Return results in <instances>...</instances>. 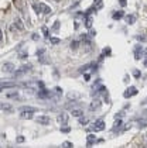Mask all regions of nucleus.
I'll use <instances>...</instances> for the list:
<instances>
[{"instance_id": "f257e3e1", "label": "nucleus", "mask_w": 147, "mask_h": 148, "mask_svg": "<svg viewBox=\"0 0 147 148\" xmlns=\"http://www.w3.org/2000/svg\"><path fill=\"white\" fill-rule=\"evenodd\" d=\"M10 30H12V33H20V31H24V23H23L20 18H17L16 21H13V24L10 26Z\"/></svg>"}, {"instance_id": "f03ea898", "label": "nucleus", "mask_w": 147, "mask_h": 148, "mask_svg": "<svg viewBox=\"0 0 147 148\" xmlns=\"http://www.w3.org/2000/svg\"><path fill=\"white\" fill-rule=\"evenodd\" d=\"M105 128V121H103V119H98V120L95 121V123H92V127H91V130L92 131H102Z\"/></svg>"}, {"instance_id": "7ed1b4c3", "label": "nucleus", "mask_w": 147, "mask_h": 148, "mask_svg": "<svg viewBox=\"0 0 147 148\" xmlns=\"http://www.w3.org/2000/svg\"><path fill=\"white\" fill-rule=\"evenodd\" d=\"M36 123H38L41 126H48V124L51 123V119H50V116L42 114V116H37V117H36Z\"/></svg>"}, {"instance_id": "20e7f679", "label": "nucleus", "mask_w": 147, "mask_h": 148, "mask_svg": "<svg viewBox=\"0 0 147 148\" xmlns=\"http://www.w3.org/2000/svg\"><path fill=\"white\" fill-rule=\"evenodd\" d=\"M1 71H3L4 73H13L14 71H16V67H14V64H12V62H6V64L1 67Z\"/></svg>"}, {"instance_id": "39448f33", "label": "nucleus", "mask_w": 147, "mask_h": 148, "mask_svg": "<svg viewBox=\"0 0 147 148\" xmlns=\"http://www.w3.org/2000/svg\"><path fill=\"white\" fill-rule=\"evenodd\" d=\"M134 94H137V89H136L134 86H130V88H127V89L124 90L123 96H124L126 99H130V97H133Z\"/></svg>"}, {"instance_id": "423d86ee", "label": "nucleus", "mask_w": 147, "mask_h": 148, "mask_svg": "<svg viewBox=\"0 0 147 148\" xmlns=\"http://www.w3.org/2000/svg\"><path fill=\"white\" fill-rule=\"evenodd\" d=\"M31 65L30 64H27V65H24L23 68H20L18 71H14L13 72V75L14 76H20V75H23V73H26V72H28V71H31Z\"/></svg>"}, {"instance_id": "0eeeda50", "label": "nucleus", "mask_w": 147, "mask_h": 148, "mask_svg": "<svg viewBox=\"0 0 147 148\" xmlns=\"http://www.w3.org/2000/svg\"><path fill=\"white\" fill-rule=\"evenodd\" d=\"M16 86H17V85H16L14 82H1V83H0V93H1L4 89H13Z\"/></svg>"}, {"instance_id": "6e6552de", "label": "nucleus", "mask_w": 147, "mask_h": 148, "mask_svg": "<svg viewBox=\"0 0 147 148\" xmlns=\"http://www.w3.org/2000/svg\"><path fill=\"white\" fill-rule=\"evenodd\" d=\"M142 56H143V47L139 44V45H136V48H134V58L139 61V59H142Z\"/></svg>"}, {"instance_id": "1a4fd4ad", "label": "nucleus", "mask_w": 147, "mask_h": 148, "mask_svg": "<svg viewBox=\"0 0 147 148\" xmlns=\"http://www.w3.org/2000/svg\"><path fill=\"white\" fill-rule=\"evenodd\" d=\"M0 110H1V111H6V113H12V111H14L13 106H12L10 103H0Z\"/></svg>"}, {"instance_id": "9d476101", "label": "nucleus", "mask_w": 147, "mask_h": 148, "mask_svg": "<svg viewBox=\"0 0 147 148\" xmlns=\"http://www.w3.org/2000/svg\"><path fill=\"white\" fill-rule=\"evenodd\" d=\"M57 121H58L59 124H62V126L68 124V114L67 113H61V114L57 117Z\"/></svg>"}, {"instance_id": "9b49d317", "label": "nucleus", "mask_w": 147, "mask_h": 148, "mask_svg": "<svg viewBox=\"0 0 147 148\" xmlns=\"http://www.w3.org/2000/svg\"><path fill=\"white\" fill-rule=\"evenodd\" d=\"M71 116L79 119V117L83 116V110H82V109H72V110H71Z\"/></svg>"}, {"instance_id": "f8f14e48", "label": "nucleus", "mask_w": 147, "mask_h": 148, "mask_svg": "<svg viewBox=\"0 0 147 148\" xmlns=\"http://www.w3.org/2000/svg\"><path fill=\"white\" fill-rule=\"evenodd\" d=\"M20 111H28V113H36L38 111L37 107H33V106H21L20 107Z\"/></svg>"}, {"instance_id": "ddd939ff", "label": "nucleus", "mask_w": 147, "mask_h": 148, "mask_svg": "<svg viewBox=\"0 0 147 148\" xmlns=\"http://www.w3.org/2000/svg\"><path fill=\"white\" fill-rule=\"evenodd\" d=\"M40 9H41V13H44V14L51 13V7L47 6V4H44V3H40Z\"/></svg>"}, {"instance_id": "4468645a", "label": "nucleus", "mask_w": 147, "mask_h": 148, "mask_svg": "<svg viewBox=\"0 0 147 148\" xmlns=\"http://www.w3.org/2000/svg\"><path fill=\"white\" fill-rule=\"evenodd\" d=\"M79 97H81L79 93H75V92H71V93H68V99H69V102H77Z\"/></svg>"}, {"instance_id": "2eb2a0df", "label": "nucleus", "mask_w": 147, "mask_h": 148, "mask_svg": "<svg viewBox=\"0 0 147 148\" xmlns=\"http://www.w3.org/2000/svg\"><path fill=\"white\" fill-rule=\"evenodd\" d=\"M89 107H91V110H92V111L98 110V109L101 107V102H99V100H94V102L91 103V106H89Z\"/></svg>"}, {"instance_id": "dca6fc26", "label": "nucleus", "mask_w": 147, "mask_h": 148, "mask_svg": "<svg viewBox=\"0 0 147 148\" xmlns=\"http://www.w3.org/2000/svg\"><path fill=\"white\" fill-rule=\"evenodd\" d=\"M20 116H21V119H26V120H28V119H33L34 113H28V111H21V113H20Z\"/></svg>"}, {"instance_id": "f3484780", "label": "nucleus", "mask_w": 147, "mask_h": 148, "mask_svg": "<svg viewBox=\"0 0 147 148\" xmlns=\"http://www.w3.org/2000/svg\"><path fill=\"white\" fill-rule=\"evenodd\" d=\"M95 143V135L94 134H89L88 135V143H86V147H92Z\"/></svg>"}, {"instance_id": "a211bd4d", "label": "nucleus", "mask_w": 147, "mask_h": 148, "mask_svg": "<svg viewBox=\"0 0 147 148\" xmlns=\"http://www.w3.org/2000/svg\"><path fill=\"white\" fill-rule=\"evenodd\" d=\"M126 21H127V24H130V26H132L134 21H136V16H134V14H129V16L126 17Z\"/></svg>"}, {"instance_id": "6ab92c4d", "label": "nucleus", "mask_w": 147, "mask_h": 148, "mask_svg": "<svg viewBox=\"0 0 147 148\" xmlns=\"http://www.w3.org/2000/svg\"><path fill=\"white\" fill-rule=\"evenodd\" d=\"M7 97H9V99H16V100H18V99H20V96H18L17 92H10V93L7 94Z\"/></svg>"}, {"instance_id": "aec40b11", "label": "nucleus", "mask_w": 147, "mask_h": 148, "mask_svg": "<svg viewBox=\"0 0 147 148\" xmlns=\"http://www.w3.org/2000/svg\"><path fill=\"white\" fill-rule=\"evenodd\" d=\"M79 124L81 126H88L89 124V119H86V117H79Z\"/></svg>"}, {"instance_id": "412c9836", "label": "nucleus", "mask_w": 147, "mask_h": 148, "mask_svg": "<svg viewBox=\"0 0 147 148\" xmlns=\"http://www.w3.org/2000/svg\"><path fill=\"white\" fill-rule=\"evenodd\" d=\"M122 124H123V120H116V123L113 124V128H112V130H113V131H118V128L120 127Z\"/></svg>"}, {"instance_id": "4be33fe9", "label": "nucleus", "mask_w": 147, "mask_h": 148, "mask_svg": "<svg viewBox=\"0 0 147 148\" xmlns=\"http://www.w3.org/2000/svg\"><path fill=\"white\" fill-rule=\"evenodd\" d=\"M33 10L36 12L37 14L41 13V9H40V3H33Z\"/></svg>"}, {"instance_id": "5701e85b", "label": "nucleus", "mask_w": 147, "mask_h": 148, "mask_svg": "<svg viewBox=\"0 0 147 148\" xmlns=\"http://www.w3.org/2000/svg\"><path fill=\"white\" fill-rule=\"evenodd\" d=\"M48 96H50V92L47 89H42L40 93H38V97H48Z\"/></svg>"}, {"instance_id": "b1692460", "label": "nucleus", "mask_w": 147, "mask_h": 148, "mask_svg": "<svg viewBox=\"0 0 147 148\" xmlns=\"http://www.w3.org/2000/svg\"><path fill=\"white\" fill-rule=\"evenodd\" d=\"M123 14L124 13H123L122 10L120 12H116V13H113V18H115V20H120L122 17H123Z\"/></svg>"}, {"instance_id": "393cba45", "label": "nucleus", "mask_w": 147, "mask_h": 148, "mask_svg": "<svg viewBox=\"0 0 147 148\" xmlns=\"http://www.w3.org/2000/svg\"><path fill=\"white\" fill-rule=\"evenodd\" d=\"M50 42L53 44V45H57V44H59L61 40L58 38V37H50Z\"/></svg>"}, {"instance_id": "a878e982", "label": "nucleus", "mask_w": 147, "mask_h": 148, "mask_svg": "<svg viewBox=\"0 0 147 148\" xmlns=\"http://www.w3.org/2000/svg\"><path fill=\"white\" fill-rule=\"evenodd\" d=\"M81 41H83V42H85L86 45H89V44H91V40H89V37H88V35H85V34H83V35H81Z\"/></svg>"}, {"instance_id": "bb28decb", "label": "nucleus", "mask_w": 147, "mask_h": 148, "mask_svg": "<svg viewBox=\"0 0 147 148\" xmlns=\"http://www.w3.org/2000/svg\"><path fill=\"white\" fill-rule=\"evenodd\" d=\"M42 35H44L45 38H50V30L47 27H42Z\"/></svg>"}, {"instance_id": "cd10ccee", "label": "nucleus", "mask_w": 147, "mask_h": 148, "mask_svg": "<svg viewBox=\"0 0 147 148\" xmlns=\"http://www.w3.org/2000/svg\"><path fill=\"white\" fill-rule=\"evenodd\" d=\"M61 147H64V148H68V147H69V148H71V147H74V144H72L71 141H64Z\"/></svg>"}, {"instance_id": "c85d7f7f", "label": "nucleus", "mask_w": 147, "mask_h": 148, "mask_svg": "<svg viewBox=\"0 0 147 148\" xmlns=\"http://www.w3.org/2000/svg\"><path fill=\"white\" fill-rule=\"evenodd\" d=\"M78 47H79V42H78V41H72V42H71V48H72V50H77Z\"/></svg>"}, {"instance_id": "c756f323", "label": "nucleus", "mask_w": 147, "mask_h": 148, "mask_svg": "<svg viewBox=\"0 0 147 148\" xmlns=\"http://www.w3.org/2000/svg\"><path fill=\"white\" fill-rule=\"evenodd\" d=\"M133 75H134V78L137 79V78H140V76H142V72H140V71H137V69H134V71H133Z\"/></svg>"}, {"instance_id": "7c9ffc66", "label": "nucleus", "mask_w": 147, "mask_h": 148, "mask_svg": "<svg viewBox=\"0 0 147 148\" xmlns=\"http://www.w3.org/2000/svg\"><path fill=\"white\" fill-rule=\"evenodd\" d=\"M136 40H139V41H147V37H144V35H136Z\"/></svg>"}, {"instance_id": "2f4dec72", "label": "nucleus", "mask_w": 147, "mask_h": 148, "mask_svg": "<svg viewBox=\"0 0 147 148\" xmlns=\"http://www.w3.org/2000/svg\"><path fill=\"white\" fill-rule=\"evenodd\" d=\"M18 58H20V59H26V58H27V51H24V52H21V54L18 55Z\"/></svg>"}, {"instance_id": "473e14b6", "label": "nucleus", "mask_w": 147, "mask_h": 148, "mask_svg": "<svg viewBox=\"0 0 147 148\" xmlns=\"http://www.w3.org/2000/svg\"><path fill=\"white\" fill-rule=\"evenodd\" d=\"M61 131H62V133H69V131H71V127H62Z\"/></svg>"}, {"instance_id": "72a5a7b5", "label": "nucleus", "mask_w": 147, "mask_h": 148, "mask_svg": "<svg viewBox=\"0 0 147 148\" xmlns=\"http://www.w3.org/2000/svg\"><path fill=\"white\" fill-rule=\"evenodd\" d=\"M55 93H58V94H62V89H61L59 86H57V88H55Z\"/></svg>"}, {"instance_id": "f704fd0d", "label": "nucleus", "mask_w": 147, "mask_h": 148, "mask_svg": "<svg viewBox=\"0 0 147 148\" xmlns=\"http://www.w3.org/2000/svg\"><path fill=\"white\" fill-rule=\"evenodd\" d=\"M129 81H130V76H129V75H124V78H123V82H124V83H129Z\"/></svg>"}, {"instance_id": "c9c22d12", "label": "nucleus", "mask_w": 147, "mask_h": 148, "mask_svg": "<svg viewBox=\"0 0 147 148\" xmlns=\"http://www.w3.org/2000/svg\"><path fill=\"white\" fill-rule=\"evenodd\" d=\"M59 26H61V24H59V21H55V23H54V30H58Z\"/></svg>"}, {"instance_id": "e433bc0d", "label": "nucleus", "mask_w": 147, "mask_h": 148, "mask_svg": "<svg viewBox=\"0 0 147 148\" xmlns=\"http://www.w3.org/2000/svg\"><path fill=\"white\" fill-rule=\"evenodd\" d=\"M83 78H85V81H91V75H89V73H85Z\"/></svg>"}, {"instance_id": "4c0bfd02", "label": "nucleus", "mask_w": 147, "mask_h": 148, "mask_svg": "<svg viewBox=\"0 0 147 148\" xmlns=\"http://www.w3.org/2000/svg\"><path fill=\"white\" fill-rule=\"evenodd\" d=\"M89 67H91V65H85L83 68H81V69H79V72H85V71H86V69H88Z\"/></svg>"}, {"instance_id": "58836bf2", "label": "nucleus", "mask_w": 147, "mask_h": 148, "mask_svg": "<svg viewBox=\"0 0 147 148\" xmlns=\"http://www.w3.org/2000/svg\"><path fill=\"white\" fill-rule=\"evenodd\" d=\"M42 54H44V50H38V51H37V56H38V58H40Z\"/></svg>"}, {"instance_id": "ea45409f", "label": "nucleus", "mask_w": 147, "mask_h": 148, "mask_svg": "<svg viewBox=\"0 0 147 148\" xmlns=\"http://www.w3.org/2000/svg\"><path fill=\"white\" fill-rule=\"evenodd\" d=\"M23 141H24V137H21V135L17 137V143H23Z\"/></svg>"}, {"instance_id": "a19ab883", "label": "nucleus", "mask_w": 147, "mask_h": 148, "mask_svg": "<svg viewBox=\"0 0 147 148\" xmlns=\"http://www.w3.org/2000/svg\"><path fill=\"white\" fill-rule=\"evenodd\" d=\"M119 3H120V6H126L127 0H119Z\"/></svg>"}, {"instance_id": "79ce46f5", "label": "nucleus", "mask_w": 147, "mask_h": 148, "mask_svg": "<svg viewBox=\"0 0 147 148\" xmlns=\"http://www.w3.org/2000/svg\"><path fill=\"white\" fill-rule=\"evenodd\" d=\"M31 38H33V40H38L40 37H38V34H33V35H31Z\"/></svg>"}, {"instance_id": "37998d69", "label": "nucleus", "mask_w": 147, "mask_h": 148, "mask_svg": "<svg viewBox=\"0 0 147 148\" xmlns=\"http://www.w3.org/2000/svg\"><path fill=\"white\" fill-rule=\"evenodd\" d=\"M105 56H109V54H110V48H106V50H105Z\"/></svg>"}, {"instance_id": "c03bdc74", "label": "nucleus", "mask_w": 147, "mask_h": 148, "mask_svg": "<svg viewBox=\"0 0 147 148\" xmlns=\"http://www.w3.org/2000/svg\"><path fill=\"white\" fill-rule=\"evenodd\" d=\"M3 41V31H1V28H0V42Z\"/></svg>"}, {"instance_id": "a18cd8bd", "label": "nucleus", "mask_w": 147, "mask_h": 148, "mask_svg": "<svg viewBox=\"0 0 147 148\" xmlns=\"http://www.w3.org/2000/svg\"><path fill=\"white\" fill-rule=\"evenodd\" d=\"M142 105H147V99H144V100L142 102Z\"/></svg>"}, {"instance_id": "49530a36", "label": "nucleus", "mask_w": 147, "mask_h": 148, "mask_svg": "<svg viewBox=\"0 0 147 148\" xmlns=\"http://www.w3.org/2000/svg\"><path fill=\"white\" fill-rule=\"evenodd\" d=\"M99 1H101V0H95V3H96V4H98V3H99Z\"/></svg>"}, {"instance_id": "de8ad7c7", "label": "nucleus", "mask_w": 147, "mask_h": 148, "mask_svg": "<svg viewBox=\"0 0 147 148\" xmlns=\"http://www.w3.org/2000/svg\"><path fill=\"white\" fill-rule=\"evenodd\" d=\"M144 54H146V56H147V50H146V51H144Z\"/></svg>"}, {"instance_id": "09e8293b", "label": "nucleus", "mask_w": 147, "mask_h": 148, "mask_svg": "<svg viewBox=\"0 0 147 148\" xmlns=\"http://www.w3.org/2000/svg\"><path fill=\"white\" fill-rule=\"evenodd\" d=\"M54 1H61V0H54Z\"/></svg>"}, {"instance_id": "8fccbe9b", "label": "nucleus", "mask_w": 147, "mask_h": 148, "mask_svg": "<svg viewBox=\"0 0 147 148\" xmlns=\"http://www.w3.org/2000/svg\"><path fill=\"white\" fill-rule=\"evenodd\" d=\"M144 114H147V110H146V111H144Z\"/></svg>"}]
</instances>
